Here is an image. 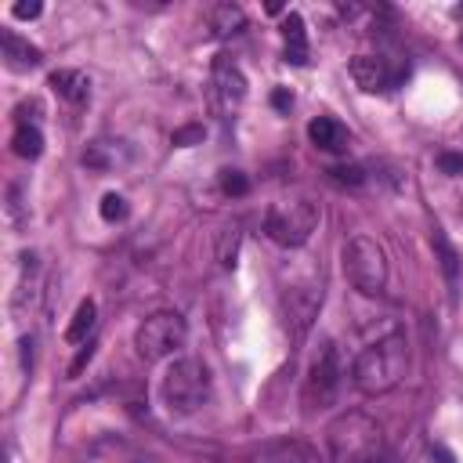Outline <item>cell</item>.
<instances>
[{
  "mask_svg": "<svg viewBox=\"0 0 463 463\" xmlns=\"http://www.w3.org/2000/svg\"><path fill=\"white\" fill-rule=\"evenodd\" d=\"M336 391H340V358H336V344L333 340H322L311 365H307V376H304V409L307 412H318V409H329L336 402Z\"/></svg>",
  "mask_w": 463,
  "mask_h": 463,
  "instance_id": "7",
  "label": "cell"
},
{
  "mask_svg": "<svg viewBox=\"0 0 463 463\" xmlns=\"http://www.w3.org/2000/svg\"><path fill=\"white\" fill-rule=\"evenodd\" d=\"M430 456H434V463H456V459L449 456V449H445V445H430Z\"/></svg>",
  "mask_w": 463,
  "mask_h": 463,
  "instance_id": "30",
  "label": "cell"
},
{
  "mask_svg": "<svg viewBox=\"0 0 463 463\" xmlns=\"http://www.w3.org/2000/svg\"><path fill=\"white\" fill-rule=\"evenodd\" d=\"M210 398V369L203 358H177L163 376V402L170 412L188 416Z\"/></svg>",
  "mask_w": 463,
  "mask_h": 463,
  "instance_id": "4",
  "label": "cell"
},
{
  "mask_svg": "<svg viewBox=\"0 0 463 463\" xmlns=\"http://www.w3.org/2000/svg\"><path fill=\"white\" fill-rule=\"evenodd\" d=\"M206 22H210V33L224 40V36H235V33L246 25V14H242V7H239V4L221 0V4H213V7L206 11Z\"/></svg>",
  "mask_w": 463,
  "mask_h": 463,
  "instance_id": "17",
  "label": "cell"
},
{
  "mask_svg": "<svg viewBox=\"0 0 463 463\" xmlns=\"http://www.w3.org/2000/svg\"><path fill=\"white\" fill-rule=\"evenodd\" d=\"M347 72H351V80L365 90V94H383V90H391L402 76H405V69H394L387 58H380V54H354L351 58V65H347Z\"/></svg>",
  "mask_w": 463,
  "mask_h": 463,
  "instance_id": "9",
  "label": "cell"
},
{
  "mask_svg": "<svg viewBox=\"0 0 463 463\" xmlns=\"http://www.w3.org/2000/svg\"><path fill=\"white\" fill-rule=\"evenodd\" d=\"M221 192H224V195H232V199L246 195V192H250L246 174H242V170H221Z\"/></svg>",
  "mask_w": 463,
  "mask_h": 463,
  "instance_id": "22",
  "label": "cell"
},
{
  "mask_svg": "<svg viewBox=\"0 0 463 463\" xmlns=\"http://www.w3.org/2000/svg\"><path fill=\"white\" fill-rule=\"evenodd\" d=\"M246 98V76L228 54H213L210 61V105L213 112H235Z\"/></svg>",
  "mask_w": 463,
  "mask_h": 463,
  "instance_id": "8",
  "label": "cell"
},
{
  "mask_svg": "<svg viewBox=\"0 0 463 463\" xmlns=\"http://www.w3.org/2000/svg\"><path fill=\"white\" fill-rule=\"evenodd\" d=\"M0 58H4V65L11 72H29V69H36L43 61L40 47L29 43L25 36H18L14 29H0Z\"/></svg>",
  "mask_w": 463,
  "mask_h": 463,
  "instance_id": "12",
  "label": "cell"
},
{
  "mask_svg": "<svg viewBox=\"0 0 463 463\" xmlns=\"http://www.w3.org/2000/svg\"><path fill=\"white\" fill-rule=\"evenodd\" d=\"M188 336V326L177 311H156L134 329V351L141 362H163L170 358Z\"/></svg>",
  "mask_w": 463,
  "mask_h": 463,
  "instance_id": "6",
  "label": "cell"
},
{
  "mask_svg": "<svg viewBox=\"0 0 463 463\" xmlns=\"http://www.w3.org/2000/svg\"><path fill=\"white\" fill-rule=\"evenodd\" d=\"M430 246H434V257H438V268H441V275H445V282H449V293H452V300H456V293H459V253H456V246L445 239V232L441 228H434L430 232Z\"/></svg>",
  "mask_w": 463,
  "mask_h": 463,
  "instance_id": "16",
  "label": "cell"
},
{
  "mask_svg": "<svg viewBox=\"0 0 463 463\" xmlns=\"http://www.w3.org/2000/svg\"><path fill=\"white\" fill-rule=\"evenodd\" d=\"M271 105H275L279 112H289V109H293V94L279 87V90H271Z\"/></svg>",
  "mask_w": 463,
  "mask_h": 463,
  "instance_id": "29",
  "label": "cell"
},
{
  "mask_svg": "<svg viewBox=\"0 0 463 463\" xmlns=\"http://www.w3.org/2000/svg\"><path fill=\"white\" fill-rule=\"evenodd\" d=\"M282 58L289 65H307L311 58V47H307V25L297 11H286L282 18Z\"/></svg>",
  "mask_w": 463,
  "mask_h": 463,
  "instance_id": "13",
  "label": "cell"
},
{
  "mask_svg": "<svg viewBox=\"0 0 463 463\" xmlns=\"http://www.w3.org/2000/svg\"><path fill=\"white\" fill-rule=\"evenodd\" d=\"M326 456L329 463H383L387 456L383 427L373 416L347 409L326 423Z\"/></svg>",
  "mask_w": 463,
  "mask_h": 463,
  "instance_id": "1",
  "label": "cell"
},
{
  "mask_svg": "<svg viewBox=\"0 0 463 463\" xmlns=\"http://www.w3.org/2000/svg\"><path fill=\"white\" fill-rule=\"evenodd\" d=\"M438 166H441V174H449V177L463 174V152H441V156H438Z\"/></svg>",
  "mask_w": 463,
  "mask_h": 463,
  "instance_id": "25",
  "label": "cell"
},
{
  "mask_svg": "<svg viewBox=\"0 0 463 463\" xmlns=\"http://www.w3.org/2000/svg\"><path fill=\"white\" fill-rule=\"evenodd\" d=\"M203 134H206V130H203V123H188V127L174 130V137H170V141H174L177 148H192V145H199V141H203Z\"/></svg>",
  "mask_w": 463,
  "mask_h": 463,
  "instance_id": "24",
  "label": "cell"
},
{
  "mask_svg": "<svg viewBox=\"0 0 463 463\" xmlns=\"http://www.w3.org/2000/svg\"><path fill=\"white\" fill-rule=\"evenodd\" d=\"M318 203L311 199H282V203H271L268 213H264V235L286 250H297L304 246L315 228H318Z\"/></svg>",
  "mask_w": 463,
  "mask_h": 463,
  "instance_id": "3",
  "label": "cell"
},
{
  "mask_svg": "<svg viewBox=\"0 0 463 463\" xmlns=\"http://www.w3.org/2000/svg\"><path fill=\"white\" fill-rule=\"evenodd\" d=\"M40 11H43V7H40L36 0H29V4L22 0V4H14V7H11V14H14V18H40Z\"/></svg>",
  "mask_w": 463,
  "mask_h": 463,
  "instance_id": "28",
  "label": "cell"
},
{
  "mask_svg": "<svg viewBox=\"0 0 463 463\" xmlns=\"http://www.w3.org/2000/svg\"><path fill=\"white\" fill-rule=\"evenodd\" d=\"M250 463H326V459L318 456L315 445H307L300 438H275V441L257 445Z\"/></svg>",
  "mask_w": 463,
  "mask_h": 463,
  "instance_id": "11",
  "label": "cell"
},
{
  "mask_svg": "<svg viewBox=\"0 0 463 463\" xmlns=\"http://www.w3.org/2000/svg\"><path fill=\"white\" fill-rule=\"evenodd\" d=\"M307 137H311V145L322 148V152H347V145H351L347 127H344L340 119H333V116H315V119L307 123Z\"/></svg>",
  "mask_w": 463,
  "mask_h": 463,
  "instance_id": "14",
  "label": "cell"
},
{
  "mask_svg": "<svg viewBox=\"0 0 463 463\" xmlns=\"http://www.w3.org/2000/svg\"><path fill=\"white\" fill-rule=\"evenodd\" d=\"M11 152L18 159H40L43 156V134L33 119H18V127L11 134Z\"/></svg>",
  "mask_w": 463,
  "mask_h": 463,
  "instance_id": "18",
  "label": "cell"
},
{
  "mask_svg": "<svg viewBox=\"0 0 463 463\" xmlns=\"http://www.w3.org/2000/svg\"><path fill=\"white\" fill-rule=\"evenodd\" d=\"M90 358H94V340H87V344L80 347V354H76V358H72V365H69V376H80V373H83V365H87Z\"/></svg>",
  "mask_w": 463,
  "mask_h": 463,
  "instance_id": "26",
  "label": "cell"
},
{
  "mask_svg": "<svg viewBox=\"0 0 463 463\" xmlns=\"http://www.w3.org/2000/svg\"><path fill=\"white\" fill-rule=\"evenodd\" d=\"M318 307H322V289H318L315 282H304V286H289V289L282 293L286 326L293 329V336H297V340H300V336L311 329V322H315Z\"/></svg>",
  "mask_w": 463,
  "mask_h": 463,
  "instance_id": "10",
  "label": "cell"
},
{
  "mask_svg": "<svg viewBox=\"0 0 463 463\" xmlns=\"http://www.w3.org/2000/svg\"><path fill=\"white\" fill-rule=\"evenodd\" d=\"M47 83H51V90H54L61 101H69V105H83V101L90 98V80H87V72H80V69H54V72L47 76Z\"/></svg>",
  "mask_w": 463,
  "mask_h": 463,
  "instance_id": "15",
  "label": "cell"
},
{
  "mask_svg": "<svg viewBox=\"0 0 463 463\" xmlns=\"http://www.w3.org/2000/svg\"><path fill=\"white\" fill-rule=\"evenodd\" d=\"M101 217L109 221V224H116V221H123L127 217V199L119 195V192H109V195H101Z\"/></svg>",
  "mask_w": 463,
  "mask_h": 463,
  "instance_id": "23",
  "label": "cell"
},
{
  "mask_svg": "<svg viewBox=\"0 0 463 463\" xmlns=\"http://www.w3.org/2000/svg\"><path fill=\"white\" fill-rule=\"evenodd\" d=\"M7 217L11 224H22V199H18V184L7 188Z\"/></svg>",
  "mask_w": 463,
  "mask_h": 463,
  "instance_id": "27",
  "label": "cell"
},
{
  "mask_svg": "<svg viewBox=\"0 0 463 463\" xmlns=\"http://www.w3.org/2000/svg\"><path fill=\"white\" fill-rule=\"evenodd\" d=\"M344 275L365 297L383 293L387 289V253H383V246L376 239H369V235L347 239V246H344Z\"/></svg>",
  "mask_w": 463,
  "mask_h": 463,
  "instance_id": "5",
  "label": "cell"
},
{
  "mask_svg": "<svg viewBox=\"0 0 463 463\" xmlns=\"http://www.w3.org/2000/svg\"><path fill=\"white\" fill-rule=\"evenodd\" d=\"M94 326H98V304L90 297H83L76 304V311H72V322L65 326V340L69 344H87L90 333H94Z\"/></svg>",
  "mask_w": 463,
  "mask_h": 463,
  "instance_id": "19",
  "label": "cell"
},
{
  "mask_svg": "<svg viewBox=\"0 0 463 463\" xmlns=\"http://www.w3.org/2000/svg\"><path fill=\"white\" fill-rule=\"evenodd\" d=\"M239 242H242V228H239V224L221 228V239H217V264H221V268H235Z\"/></svg>",
  "mask_w": 463,
  "mask_h": 463,
  "instance_id": "20",
  "label": "cell"
},
{
  "mask_svg": "<svg viewBox=\"0 0 463 463\" xmlns=\"http://www.w3.org/2000/svg\"><path fill=\"white\" fill-rule=\"evenodd\" d=\"M365 170L358 166V163H340V166H329V181H336V184H347V188H358V184H365Z\"/></svg>",
  "mask_w": 463,
  "mask_h": 463,
  "instance_id": "21",
  "label": "cell"
},
{
  "mask_svg": "<svg viewBox=\"0 0 463 463\" xmlns=\"http://www.w3.org/2000/svg\"><path fill=\"white\" fill-rule=\"evenodd\" d=\"M409 373V340L405 333H387L362 347L351 362V383L362 394H387Z\"/></svg>",
  "mask_w": 463,
  "mask_h": 463,
  "instance_id": "2",
  "label": "cell"
}]
</instances>
